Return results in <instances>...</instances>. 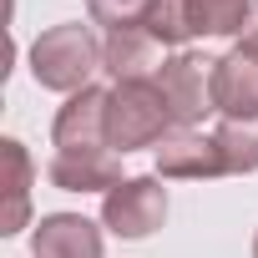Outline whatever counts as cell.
I'll return each instance as SVG.
<instances>
[{
    "instance_id": "cell-16",
    "label": "cell",
    "mask_w": 258,
    "mask_h": 258,
    "mask_svg": "<svg viewBox=\"0 0 258 258\" xmlns=\"http://www.w3.org/2000/svg\"><path fill=\"white\" fill-rule=\"evenodd\" d=\"M238 46H248V51H258V0L248 6V26H243V41Z\"/></svg>"
},
{
    "instance_id": "cell-9",
    "label": "cell",
    "mask_w": 258,
    "mask_h": 258,
    "mask_svg": "<svg viewBox=\"0 0 258 258\" xmlns=\"http://www.w3.org/2000/svg\"><path fill=\"white\" fill-rule=\"evenodd\" d=\"M46 172L61 192H111L116 182H126L116 152H56Z\"/></svg>"
},
{
    "instance_id": "cell-11",
    "label": "cell",
    "mask_w": 258,
    "mask_h": 258,
    "mask_svg": "<svg viewBox=\"0 0 258 258\" xmlns=\"http://www.w3.org/2000/svg\"><path fill=\"white\" fill-rule=\"evenodd\" d=\"M0 162H6V223H0V233H21L26 218H31V182H36V167L26 157V147L16 137L0 142Z\"/></svg>"
},
{
    "instance_id": "cell-15",
    "label": "cell",
    "mask_w": 258,
    "mask_h": 258,
    "mask_svg": "<svg viewBox=\"0 0 258 258\" xmlns=\"http://www.w3.org/2000/svg\"><path fill=\"white\" fill-rule=\"evenodd\" d=\"M152 6H157V0H86L91 21L106 26V36H111V31H137Z\"/></svg>"
},
{
    "instance_id": "cell-17",
    "label": "cell",
    "mask_w": 258,
    "mask_h": 258,
    "mask_svg": "<svg viewBox=\"0 0 258 258\" xmlns=\"http://www.w3.org/2000/svg\"><path fill=\"white\" fill-rule=\"evenodd\" d=\"M253 258H258V238H253Z\"/></svg>"
},
{
    "instance_id": "cell-13",
    "label": "cell",
    "mask_w": 258,
    "mask_h": 258,
    "mask_svg": "<svg viewBox=\"0 0 258 258\" xmlns=\"http://www.w3.org/2000/svg\"><path fill=\"white\" fill-rule=\"evenodd\" d=\"M248 6L253 0H187L192 36H238L248 26Z\"/></svg>"
},
{
    "instance_id": "cell-12",
    "label": "cell",
    "mask_w": 258,
    "mask_h": 258,
    "mask_svg": "<svg viewBox=\"0 0 258 258\" xmlns=\"http://www.w3.org/2000/svg\"><path fill=\"white\" fill-rule=\"evenodd\" d=\"M218 152H223V167L228 172H258V116H223V126L213 132Z\"/></svg>"
},
{
    "instance_id": "cell-1",
    "label": "cell",
    "mask_w": 258,
    "mask_h": 258,
    "mask_svg": "<svg viewBox=\"0 0 258 258\" xmlns=\"http://www.w3.org/2000/svg\"><path fill=\"white\" fill-rule=\"evenodd\" d=\"M172 106L162 96V86L152 76L142 81H116L111 101H106V147L111 152H137V147H157L172 132Z\"/></svg>"
},
{
    "instance_id": "cell-7",
    "label": "cell",
    "mask_w": 258,
    "mask_h": 258,
    "mask_svg": "<svg viewBox=\"0 0 258 258\" xmlns=\"http://www.w3.org/2000/svg\"><path fill=\"white\" fill-rule=\"evenodd\" d=\"M213 101H218V111L233 116V121L258 116V51L233 46L228 56H218V71H213Z\"/></svg>"
},
{
    "instance_id": "cell-4",
    "label": "cell",
    "mask_w": 258,
    "mask_h": 258,
    "mask_svg": "<svg viewBox=\"0 0 258 258\" xmlns=\"http://www.w3.org/2000/svg\"><path fill=\"white\" fill-rule=\"evenodd\" d=\"M167 218V187L157 177H126L101 198V223L116 238H147Z\"/></svg>"
},
{
    "instance_id": "cell-14",
    "label": "cell",
    "mask_w": 258,
    "mask_h": 258,
    "mask_svg": "<svg viewBox=\"0 0 258 258\" xmlns=\"http://www.w3.org/2000/svg\"><path fill=\"white\" fill-rule=\"evenodd\" d=\"M142 31H147L152 41H162V46L187 51V41H192V16H187V0H157V6L147 11V21H142Z\"/></svg>"
},
{
    "instance_id": "cell-2",
    "label": "cell",
    "mask_w": 258,
    "mask_h": 258,
    "mask_svg": "<svg viewBox=\"0 0 258 258\" xmlns=\"http://www.w3.org/2000/svg\"><path fill=\"white\" fill-rule=\"evenodd\" d=\"M101 66V41L91 36V26H51L36 36L31 46V76L46 91H86L91 71Z\"/></svg>"
},
{
    "instance_id": "cell-5",
    "label": "cell",
    "mask_w": 258,
    "mask_h": 258,
    "mask_svg": "<svg viewBox=\"0 0 258 258\" xmlns=\"http://www.w3.org/2000/svg\"><path fill=\"white\" fill-rule=\"evenodd\" d=\"M106 101H111V91H101V86L66 96V106L56 111V126H51L56 152H111L106 147Z\"/></svg>"
},
{
    "instance_id": "cell-8",
    "label": "cell",
    "mask_w": 258,
    "mask_h": 258,
    "mask_svg": "<svg viewBox=\"0 0 258 258\" xmlns=\"http://www.w3.org/2000/svg\"><path fill=\"white\" fill-rule=\"evenodd\" d=\"M36 258H101V228L81 213H51L36 223Z\"/></svg>"
},
{
    "instance_id": "cell-10",
    "label": "cell",
    "mask_w": 258,
    "mask_h": 258,
    "mask_svg": "<svg viewBox=\"0 0 258 258\" xmlns=\"http://www.w3.org/2000/svg\"><path fill=\"white\" fill-rule=\"evenodd\" d=\"M162 41H152L142 26L137 31H111L106 41H101V66L116 76V81H142L152 66L162 71Z\"/></svg>"
},
{
    "instance_id": "cell-3",
    "label": "cell",
    "mask_w": 258,
    "mask_h": 258,
    "mask_svg": "<svg viewBox=\"0 0 258 258\" xmlns=\"http://www.w3.org/2000/svg\"><path fill=\"white\" fill-rule=\"evenodd\" d=\"M213 71H218V61L203 56V51H177V56L162 61L157 86H162L177 126H198L208 111H218V101H213Z\"/></svg>"
},
{
    "instance_id": "cell-6",
    "label": "cell",
    "mask_w": 258,
    "mask_h": 258,
    "mask_svg": "<svg viewBox=\"0 0 258 258\" xmlns=\"http://www.w3.org/2000/svg\"><path fill=\"white\" fill-rule=\"evenodd\" d=\"M157 172L177 177V182H203V177H223V152L213 137H203L198 126H172L157 142Z\"/></svg>"
}]
</instances>
